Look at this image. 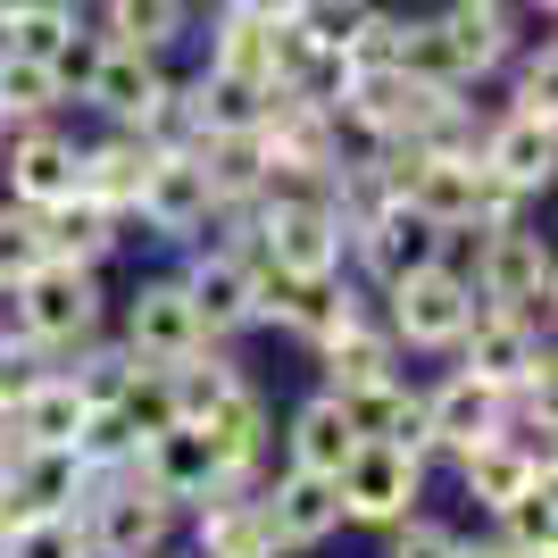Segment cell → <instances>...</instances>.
<instances>
[{
  "label": "cell",
  "instance_id": "cell-1",
  "mask_svg": "<svg viewBox=\"0 0 558 558\" xmlns=\"http://www.w3.org/2000/svg\"><path fill=\"white\" fill-rule=\"evenodd\" d=\"M475 301L484 308H517V317H534L550 326V292H558V267H550V242H542L525 217L509 226H475Z\"/></svg>",
  "mask_w": 558,
  "mask_h": 558
},
{
  "label": "cell",
  "instance_id": "cell-2",
  "mask_svg": "<svg viewBox=\"0 0 558 558\" xmlns=\"http://www.w3.org/2000/svg\"><path fill=\"white\" fill-rule=\"evenodd\" d=\"M475 308H484V301H475L466 267H450V251L425 258V267H409L400 283H384V326H392L400 350H450Z\"/></svg>",
  "mask_w": 558,
  "mask_h": 558
},
{
  "label": "cell",
  "instance_id": "cell-3",
  "mask_svg": "<svg viewBox=\"0 0 558 558\" xmlns=\"http://www.w3.org/2000/svg\"><path fill=\"white\" fill-rule=\"evenodd\" d=\"M175 517L184 509L159 500L134 466L125 475H93V492H84V542H93V558H159Z\"/></svg>",
  "mask_w": 558,
  "mask_h": 558
},
{
  "label": "cell",
  "instance_id": "cell-4",
  "mask_svg": "<svg viewBox=\"0 0 558 558\" xmlns=\"http://www.w3.org/2000/svg\"><path fill=\"white\" fill-rule=\"evenodd\" d=\"M17 301V326L59 359V350L93 342L100 333V267H75V258H43L25 283H9Z\"/></svg>",
  "mask_w": 558,
  "mask_h": 558
},
{
  "label": "cell",
  "instance_id": "cell-5",
  "mask_svg": "<svg viewBox=\"0 0 558 558\" xmlns=\"http://www.w3.org/2000/svg\"><path fill=\"white\" fill-rule=\"evenodd\" d=\"M450 350H459V375L492 384L500 400L525 392V384H550V326L517 317V308H475Z\"/></svg>",
  "mask_w": 558,
  "mask_h": 558
},
{
  "label": "cell",
  "instance_id": "cell-6",
  "mask_svg": "<svg viewBox=\"0 0 558 558\" xmlns=\"http://www.w3.org/2000/svg\"><path fill=\"white\" fill-rule=\"evenodd\" d=\"M333 500H342V525H400L425 500V459L400 442H359L333 466Z\"/></svg>",
  "mask_w": 558,
  "mask_h": 558
},
{
  "label": "cell",
  "instance_id": "cell-7",
  "mask_svg": "<svg viewBox=\"0 0 558 558\" xmlns=\"http://www.w3.org/2000/svg\"><path fill=\"white\" fill-rule=\"evenodd\" d=\"M75 93H84V109H100L109 125H125V134H134L142 117L159 109V93H167V68H159V50L100 43V34H93V59L75 68Z\"/></svg>",
  "mask_w": 558,
  "mask_h": 558
},
{
  "label": "cell",
  "instance_id": "cell-8",
  "mask_svg": "<svg viewBox=\"0 0 558 558\" xmlns=\"http://www.w3.org/2000/svg\"><path fill=\"white\" fill-rule=\"evenodd\" d=\"M209 209H217V192L209 175H201V150H150V175H142L134 192V217L159 242H201L209 233Z\"/></svg>",
  "mask_w": 558,
  "mask_h": 558
},
{
  "label": "cell",
  "instance_id": "cell-9",
  "mask_svg": "<svg viewBox=\"0 0 558 558\" xmlns=\"http://www.w3.org/2000/svg\"><path fill=\"white\" fill-rule=\"evenodd\" d=\"M475 167H484L500 192H517V201H534V192H550L558 175V125H542V117H484V134H475Z\"/></svg>",
  "mask_w": 558,
  "mask_h": 558
},
{
  "label": "cell",
  "instance_id": "cell-10",
  "mask_svg": "<svg viewBox=\"0 0 558 558\" xmlns=\"http://www.w3.org/2000/svg\"><path fill=\"white\" fill-rule=\"evenodd\" d=\"M209 333H201V317H192L184 301V276H142L134 292H125V350H134L142 367H175L184 350H201Z\"/></svg>",
  "mask_w": 558,
  "mask_h": 558
},
{
  "label": "cell",
  "instance_id": "cell-11",
  "mask_svg": "<svg viewBox=\"0 0 558 558\" xmlns=\"http://www.w3.org/2000/svg\"><path fill=\"white\" fill-rule=\"evenodd\" d=\"M192 425H201V442L217 450V475H226L217 492H251V484H258V459H267V434H276V417H267V392L242 375V384H233L217 409H201Z\"/></svg>",
  "mask_w": 558,
  "mask_h": 558
},
{
  "label": "cell",
  "instance_id": "cell-12",
  "mask_svg": "<svg viewBox=\"0 0 558 558\" xmlns=\"http://www.w3.org/2000/svg\"><path fill=\"white\" fill-rule=\"evenodd\" d=\"M450 233L425 226L409 201H384V209H367L359 226H350V258L367 267V283H400L409 267H425V258H442Z\"/></svg>",
  "mask_w": 558,
  "mask_h": 558
},
{
  "label": "cell",
  "instance_id": "cell-13",
  "mask_svg": "<svg viewBox=\"0 0 558 558\" xmlns=\"http://www.w3.org/2000/svg\"><path fill=\"white\" fill-rule=\"evenodd\" d=\"M258 509H267V534H276V550H326V542L342 534L333 475H308V466H283L276 484L258 492Z\"/></svg>",
  "mask_w": 558,
  "mask_h": 558
},
{
  "label": "cell",
  "instance_id": "cell-14",
  "mask_svg": "<svg viewBox=\"0 0 558 558\" xmlns=\"http://www.w3.org/2000/svg\"><path fill=\"white\" fill-rule=\"evenodd\" d=\"M0 150H9L0 175H9V201H17V209H59L75 192V134H59L50 117L43 125H9Z\"/></svg>",
  "mask_w": 558,
  "mask_h": 558
},
{
  "label": "cell",
  "instance_id": "cell-15",
  "mask_svg": "<svg viewBox=\"0 0 558 558\" xmlns=\"http://www.w3.org/2000/svg\"><path fill=\"white\" fill-rule=\"evenodd\" d=\"M134 475L159 500H175V509H201L226 475H217V450L201 442V425H167V434H150V442L134 450Z\"/></svg>",
  "mask_w": 558,
  "mask_h": 558
},
{
  "label": "cell",
  "instance_id": "cell-16",
  "mask_svg": "<svg viewBox=\"0 0 558 558\" xmlns=\"http://www.w3.org/2000/svg\"><path fill=\"white\" fill-rule=\"evenodd\" d=\"M0 50H25L75 84V68L93 59V25H84V0H25L17 17H0Z\"/></svg>",
  "mask_w": 558,
  "mask_h": 558
},
{
  "label": "cell",
  "instance_id": "cell-17",
  "mask_svg": "<svg viewBox=\"0 0 558 558\" xmlns=\"http://www.w3.org/2000/svg\"><path fill=\"white\" fill-rule=\"evenodd\" d=\"M317 367H326V392H359V384H384V375H400V342H392V326H384V317L359 301L342 326L317 342Z\"/></svg>",
  "mask_w": 558,
  "mask_h": 558
},
{
  "label": "cell",
  "instance_id": "cell-18",
  "mask_svg": "<svg viewBox=\"0 0 558 558\" xmlns=\"http://www.w3.org/2000/svg\"><path fill=\"white\" fill-rule=\"evenodd\" d=\"M184 301H192V317H201V333L209 342H226V333H242L251 326V251H201L184 267Z\"/></svg>",
  "mask_w": 558,
  "mask_h": 558
},
{
  "label": "cell",
  "instance_id": "cell-19",
  "mask_svg": "<svg viewBox=\"0 0 558 558\" xmlns=\"http://www.w3.org/2000/svg\"><path fill=\"white\" fill-rule=\"evenodd\" d=\"M417 409H425V442L459 459V450H475L484 434H500V409H509V400L492 392V384H475V375L450 367L434 392H417Z\"/></svg>",
  "mask_w": 558,
  "mask_h": 558
},
{
  "label": "cell",
  "instance_id": "cell-20",
  "mask_svg": "<svg viewBox=\"0 0 558 558\" xmlns=\"http://www.w3.org/2000/svg\"><path fill=\"white\" fill-rule=\"evenodd\" d=\"M142 175H150V142L125 134V125H109L100 142H75V192H84V201H100V209L134 217Z\"/></svg>",
  "mask_w": 558,
  "mask_h": 558
},
{
  "label": "cell",
  "instance_id": "cell-21",
  "mask_svg": "<svg viewBox=\"0 0 558 558\" xmlns=\"http://www.w3.org/2000/svg\"><path fill=\"white\" fill-rule=\"evenodd\" d=\"M342 400V417L359 442H400V450H417V459H434V442H425V409L417 392L400 384V375H384V384H359V392H333Z\"/></svg>",
  "mask_w": 558,
  "mask_h": 558
},
{
  "label": "cell",
  "instance_id": "cell-22",
  "mask_svg": "<svg viewBox=\"0 0 558 558\" xmlns=\"http://www.w3.org/2000/svg\"><path fill=\"white\" fill-rule=\"evenodd\" d=\"M192 550L201 558H276L258 492H209V500L192 509Z\"/></svg>",
  "mask_w": 558,
  "mask_h": 558
},
{
  "label": "cell",
  "instance_id": "cell-23",
  "mask_svg": "<svg viewBox=\"0 0 558 558\" xmlns=\"http://www.w3.org/2000/svg\"><path fill=\"white\" fill-rule=\"evenodd\" d=\"M542 475H550V459H534V450L509 442V434H484L475 450H459V484H466V500H484V509L517 500V492L542 484Z\"/></svg>",
  "mask_w": 558,
  "mask_h": 558
},
{
  "label": "cell",
  "instance_id": "cell-24",
  "mask_svg": "<svg viewBox=\"0 0 558 558\" xmlns=\"http://www.w3.org/2000/svg\"><path fill=\"white\" fill-rule=\"evenodd\" d=\"M9 425H17L25 450H75V425H84V400H75V384L59 367H43L34 384H25V400L9 409Z\"/></svg>",
  "mask_w": 558,
  "mask_h": 558
},
{
  "label": "cell",
  "instance_id": "cell-25",
  "mask_svg": "<svg viewBox=\"0 0 558 558\" xmlns=\"http://www.w3.org/2000/svg\"><path fill=\"white\" fill-rule=\"evenodd\" d=\"M350 450H359V434H350V417H342V400H333V392H317V400H301V409H292V434H283V466L333 475Z\"/></svg>",
  "mask_w": 558,
  "mask_h": 558
},
{
  "label": "cell",
  "instance_id": "cell-26",
  "mask_svg": "<svg viewBox=\"0 0 558 558\" xmlns=\"http://www.w3.org/2000/svg\"><path fill=\"white\" fill-rule=\"evenodd\" d=\"M43 233H50V258H75V267H100V258L125 242V217L100 209V201H84V192H68L59 209H43Z\"/></svg>",
  "mask_w": 558,
  "mask_h": 558
},
{
  "label": "cell",
  "instance_id": "cell-27",
  "mask_svg": "<svg viewBox=\"0 0 558 558\" xmlns=\"http://www.w3.org/2000/svg\"><path fill=\"white\" fill-rule=\"evenodd\" d=\"M184 109H192V134H201V142H209V134H251L258 109H267V84H242V75L201 68L184 84Z\"/></svg>",
  "mask_w": 558,
  "mask_h": 558
},
{
  "label": "cell",
  "instance_id": "cell-28",
  "mask_svg": "<svg viewBox=\"0 0 558 558\" xmlns=\"http://www.w3.org/2000/svg\"><path fill=\"white\" fill-rule=\"evenodd\" d=\"M192 34V0H100V43H134V50H175Z\"/></svg>",
  "mask_w": 558,
  "mask_h": 558
},
{
  "label": "cell",
  "instance_id": "cell-29",
  "mask_svg": "<svg viewBox=\"0 0 558 558\" xmlns=\"http://www.w3.org/2000/svg\"><path fill=\"white\" fill-rule=\"evenodd\" d=\"M68 100V75L25 59V50H0V125H43L50 109Z\"/></svg>",
  "mask_w": 558,
  "mask_h": 558
},
{
  "label": "cell",
  "instance_id": "cell-30",
  "mask_svg": "<svg viewBox=\"0 0 558 558\" xmlns=\"http://www.w3.org/2000/svg\"><path fill=\"white\" fill-rule=\"evenodd\" d=\"M233 384H242V367H233V359H226L217 342L184 350V359L167 367V400H175V417H184V425L201 417V409H217V400H226Z\"/></svg>",
  "mask_w": 558,
  "mask_h": 558
},
{
  "label": "cell",
  "instance_id": "cell-31",
  "mask_svg": "<svg viewBox=\"0 0 558 558\" xmlns=\"http://www.w3.org/2000/svg\"><path fill=\"white\" fill-rule=\"evenodd\" d=\"M500 542H509L517 558H558V500H550V475L542 484H525L517 500H500Z\"/></svg>",
  "mask_w": 558,
  "mask_h": 558
},
{
  "label": "cell",
  "instance_id": "cell-32",
  "mask_svg": "<svg viewBox=\"0 0 558 558\" xmlns=\"http://www.w3.org/2000/svg\"><path fill=\"white\" fill-rule=\"evenodd\" d=\"M509 109L517 117H542V125H558V50L550 34H525V43L509 50Z\"/></svg>",
  "mask_w": 558,
  "mask_h": 558
},
{
  "label": "cell",
  "instance_id": "cell-33",
  "mask_svg": "<svg viewBox=\"0 0 558 558\" xmlns=\"http://www.w3.org/2000/svg\"><path fill=\"white\" fill-rule=\"evenodd\" d=\"M209 68L217 75H242V84H267V25L242 17V9H217L209 17Z\"/></svg>",
  "mask_w": 558,
  "mask_h": 558
},
{
  "label": "cell",
  "instance_id": "cell-34",
  "mask_svg": "<svg viewBox=\"0 0 558 558\" xmlns=\"http://www.w3.org/2000/svg\"><path fill=\"white\" fill-rule=\"evenodd\" d=\"M400 75H409V84H466L442 17H400ZM466 93H475V84H466Z\"/></svg>",
  "mask_w": 558,
  "mask_h": 558
},
{
  "label": "cell",
  "instance_id": "cell-35",
  "mask_svg": "<svg viewBox=\"0 0 558 558\" xmlns=\"http://www.w3.org/2000/svg\"><path fill=\"white\" fill-rule=\"evenodd\" d=\"M125 375H134V350L125 342H75V367H68V384H75V400L84 409H117V392H125Z\"/></svg>",
  "mask_w": 558,
  "mask_h": 558
},
{
  "label": "cell",
  "instance_id": "cell-36",
  "mask_svg": "<svg viewBox=\"0 0 558 558\" xmlns=\"http://www.w3.org/2000/svg\"><path fill=\"white\" fill-rule=\"evenodd\" d=\"M142 450V434L125 425V409H84V425H75V459L93 466V475H125Z\"/></svg>",
  "mask_w": 558,
  "mask_h": 558
},
{
  "label": "cell",
  "instance_id": "cell-37",
  "mask_svg": "<svg viewBox=\"0 0 558 558\" xmlns=\"http://www.w3.org/2000/svg\"><path fill=\"white\" fill-rule=\"evenodd\" d=\"M0 558H93V542H84V517H25V525H0Z\"/></svg>",
  "mask_w": 558,
  "mask_h": 558
},
{
  "label": "cell",
  "instance_id": "cell-38",
  "mask_svg": "<svg viewBox=\"0 0 558 558\" xmlns=\"http://www.w3.org/2000/svg\"><path fill=\"white\" fill-rule=\"evenodd\" d=\"M333 59H342V75H384V68H400V9H384V0H375L367 17L350 25V43L333 50Z\"/></svg>",
  "mask_w": 558,
  "mask_h": 558
},
{
  "label": "cell",
  "instance_id": "cell-39",
  "mask_svg": "<svg viewBox=\"0 0 558 558\" xmlns=\"http://www.w3.org/2000/svg\"><path fill=\"white\" fill-rule=\"evenodd\" d=\"M50 258V233H43V209H0V283H25L34 267Z\"/></svg>",
  "mask_w": 558,
  "mask_h": 558
},
{
  "label": "cell",
  "instance_id": "cell-40",
  "mask_svg": "<svg viewBox=\"0 0 558 558\" xmlns=\"http://www.w3.org/2000/svg\"><path fill=\"white\" fill-rule=\"evenodd\" d=\"M117 409H125V425H134L142 442H150V434H167V425H184V417H175V400H167V367H142V359H134V375H125Z\"/></svg>",
  "mask_w": 558,
  "mask_h": 558
},
{
  "label": "cell",
  "instance_id": "cell-41",
  "mask_svg": "<svg viewBox=\"0 0 558 558\" xmlns=\"http://www.w3.org/2000/svg\"><path fill=\"white\" fill-rule=\"evenodd\" d=\"M367 9H375V0H301L292 17H301V34H308L317 50H342V43H350V25L367 17Z\"/></svg>",
  "mask_w": 558,
  "mask_h": 558
},
{
  "label": "cell",
  "instance_id": "cell-42",
  "mask_svg": "<svg viewBox=\"0 0 558 558\" xmlns=\"http://www.w3.org/2000/svg\"><path fill=\"white\" fill-rule=\"evenodd\" d=\"M392 558H459V525H442V517L409 509L392 525Z\"/></svg>",
  "mask_w": 558,
  "mask_h": 558
},
{
  "label": "cell",
  "instance_id": "cell-43",
  "mask_svg": "<svg viewBox=\"0 0 558 558\" xmlns=\"http://www.w3.org/2000/svg\"><path fill=\"white\" fill-rule=\"evenodd\" d=\"M217 9H242V17H258V25H276V17H292L301 0H217Z\"/></svg>",
  "mask_w": 558,
  "mask_h": 558
},
{
  "label": "cell",
  "instance_id": "cell-44",
  "mask_svg": "<svg viewBox=\"0 0 558 558\" xmlns=\"http://www.w3.org/2000/svg\"><path fill=\"white\" fill-rule=\"evenodd\" d=\"M459 558H517V550H509L500 534H484V542H466V534H459Z\"/></svg>",
  "mask_w": 558,
  "mask_h": 558
},
{
  "label": "cell",
  "instance_id": "cell-45",
  "mask_svg": "<svg viewBox=\"0 0 558 558\" xmlns=\"http://www.w3.org/2000/svg\"><path fill=\"white\" fill-rule=\"evenodd\" d=\"M17 9H25V0H0V17H17Z\"/></svg>",
  "mask_w": 558,
  "mask_h": 558
},
{
  "label": "cell",
  "instance_id": "cell-46",
  "mask_svg": "<svg viewBox=\"0 0 558 558\" xmlns=\"http://www.w3.org/2000/svg\"><path fill=\"white\" fill-rule=\"evenodd\" d=\"M0 142H9V125H0Z\"/></svg>",
  "mask_w": 558,
  "mask_h": 558
}]
</instances>
